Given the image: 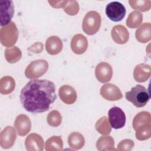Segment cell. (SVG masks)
<instances>
[{"label": "cell", "mask_w": 151, "mask_h": 151, "mask_svg": "<svg viewBox=\"0 0 151 151\" xmlns=\"http://www.w3.org/2000/svg\"><path fill=\"white\" fill-rule=\"evenodd\" d=\"M56 98L55 84L45 79L30 80L22 88L19 96L22 107L32 113L48 111Z\"/></svg>", "instance_id": "1"}, {"label": "cell", "mask_w": 151, "mask_h": 151, "mask_svg": "<svg viewBox=\"0 0 151 151\" xmlns=\"http://www.w3.org/2000/svg\"><path fill=\"white\" fill-rule=\"evenodd\" d=\"M126 100L131 102L136 107H143L146 105L150 99L148 90L144 86L137 84L125 93Z\"/></svg>", "instance_id": "2"}, {"label": "cell", "mask_w": 151, "mask_h": 151, "mask_svg": "<svg viewBox=\"0 0 151 151\" xmlns=\"http://www.w3.org/2000/svg\"><path fill=\"white\" fill-rule=\"evenodd\" d=\"M101 23V18L99 13L94 11L88 12L82 23L83 31L88 35H93L99 30Z\"/></svg>", "instance_id": "3"}, {"label": "cell", "mask_w": 151, "mask_h": 151, "mask_svg": "<svg viewBox=\"0 0 151 151\" xmlns=\"http://www.w3.org/2000/svg\"><path fill=\"white\" fill-rule=\"evenodd\" d=\"M18 38V30L16 24L11 22L0 29V41L6 47H11L17 42Z\"/></svg>", "instance_id": "4"}, {"label": "cell", "mask_w": 151, "mask_h": 151, "mask_svg": "<svg viewBox=\"0 0 151 151\" xmlns=\"http://www.w3.org/2000/svg\"><path fill=\"white\" fill-rule=\"evenodd\" d=\"M48 69V62L42 59L32 61L25 70V75L29 79H36L44 75Z\"/></svg>", "instance_id": "5"}, {"label": "cell", "mask_w": 151, "mask_h": 151, "mask_svg": "<svg viewBox=\"0 0 151 151\" xmlns=\"http://www.w3.org/2000/svg\"><path fill=\"white\" fill-rule=\"evenodd\" d=\"M126 8L120 2L114 1L109 3L106 7L107 17L113 22H119L126 15Z\"/></svg>", "instance_id": "6"}, {"label": "cell", "mask_w": 151, "mask_h": 151, "mask_svg": "<svg viewBox=\"0 0 151 151\" xmlns=\"http://www.w3.org/2000/svg\"><path fill=\"white\" fill-rule=\"evenodd\" d=\"M109 122L111 127L114 129L123 128L126 121L124 112L119 107H111L108 112Z\"/></svg>", "instance_id": "7"}, {"label": "cell", "mask_w": 151, "mask_h": 151, "mask_svg": "<svg viewBox=\"0 0 151 151\" xmlns=\"http://www.w3.org/2000/svg\"><path fill=\"white\" fill-rule=\"evenodd\" d=\"M14 14V5L12 1H0V19L1 27L9 24Z\"/></svg>", "instance_id": "8"}, {"label": "cell", "mask_w": 151, "mask_h": 151, "mask_svg": "<svg viewBox=\"0 0 151 151\" xmlns=\"http://www.w3.org/2000/svg\"><path fill=\"white\" fill-rule=\"evenodd\" d=\"M17 138L15 129L8 126L5 127L0 133V146L2 148L8 149L13 146Z\"/></svg>", "instance_id": "9"}, {"label": "cell", "mask_w": 151, "mask_h": 151, "mask_svg": "<svg viewBox=\"0 0 151 151\" xmlns=\"http://www.w3.org/2000/svg\"><path fill=\"white\" fill-rule=\"evenodd\" d=\"M100 95L109 101H117L123 97L120 88L111 83L104 84L100 88Z\"/></svg>", "instance_id": "10"}, {"label": "cell", "mask_w": 151, "mask_h": 151, "mask_svg": "<svg viewBox=\"0 0 151 151\" xmlns=\"http://www.w3.org/2000/svg\"><path fill=\"white\" fill-rule=\"evenodd\" d=\"M95 76L97 80L101 83L109 82L113 76L111 66L106 62L100 63L96 67Z\"/></svg>", "instance_id": "11"}, {"label": "cell", "mask_w": 151, "mask_h": 151, "mask_svg": "<svg viewBox=\"0 0 151 151\" xmlns=\"http://www.w3.org/2000/svg\"><path fill=\"white\" fill-rule=\"evenodd\" d=\"M14 127L19 136H24L31 129V122L29 117L27 115L21 114L16 117L14 122Z\"/></svg>", "instance_id": "12"}, {"label": "cell", "mask_w": 151, "mask_h": 151, "mask_svg": "<svg viewBox=\"0 0 151 151\" xmlns=\"http://www.w3.org/2000/svg\"><path fill=\"white\" fill-rule=\"evenodd\" d=\"M70 47L74 54L77 55L83 54L88 48V40L83 34H77L72 38Z\"/></svg>", "instance_id": "13"}, {"label": "cell", "mask_w": 151, "mask_h": 151, "mask_svg": "<svg viewBox=\"0 0 151 151\" xmlns=\"http://www.w3.org/2000/svg\"><path fill=\"white\" fill-rule=\"evenodd\" d=\"M44 140L37 133H31L25 139V146L28 151H42L44 149Z\"/></svg>", "instance_id": "14"}, {"label": "cell", "mask_w": 151, "mask_h": 151, "mask_svg": "<svg viewBox=\"0 0 151 151\" xmlns=\"http://www.w3.org/2000/svg\"><path fill=\"white\" fill-rule=\"evenodd\" d=\"M113 40L117 44H124L129 39V32L122 25H116L113 27L111 31Z\"/></svg>", "instance_id": "15"}, {"label": "cell", "mask_w": 151, "mask_h": 151, "mask_svg": "<svg viewBox=\"0 0 151 151\" xmlns=\"http://www.w3.org/2000/svg\"><path fill=\"white\" fill-rule=\"evenodd\" d=\"M58 95L61 100L67 104H72L77 100V93L71 86L63 85L59 88Z\"/></svg>", "instance_id": "16"}, {"label": "cell", "mask_w": 151, "mask_h": 151, "mask_svg": "<svg viewBox=\"0 0 151 151\" xmlns=\"http://www.w3.org/2000/svg\"><path fill=\"white\" fill-rule=\"evenodd\" d=\"M132 125L134 130L151 127V116L148 111H141L133 118Z\"/></svg>", "instance_id": "17"}, {"label": "cell", "mask_w": 151, "mask_h": 151, "mask_svg": "<svg viewBox=\"0 0 151 151\" xmlns=\"http://www.w3.org/2000/svg\"><path fill=\"white\" fill-rule=\"evenodd\" d=\"M151 76V67L146 64H139L137 65L133 71L134 80L139 83H143L147 81Z\"/></svg>", "instance_id": "18"}, {"label": "cell", "mask_w": 151, "mask_h": 151, "mask_svg": "<svg viewBox=\"0 0 151 151\" xmlns=\"http://www.w3.org/2000/svg\"><path fill=\"white\" fill-rule=\"evenodd\" d=\"M63 47V42L57 36H50L46 40V51L51 55H55L59 54L61 51Z\"/></svg>", "instance_id": "19"}, {"label": "cell", "mask_w": 151, "mask_h": 151, "mask_svg": "<svg viewBox=\"0 0 151 151\" xmlns=\"http://www.w3.org/2000/svg\"><path fill=\"white\" fill-rule=\"evenodd\" d=\"M136 40L140 43L148 42L151 39V24L145 22L142 24L135 32Z\"/></svg>", "instance_id": "20"}, {"label": "cell", "mask_w": 151, "mask_h": 151, "mask_svg": "<svg viewBox=\"0 0 151 151\" xmlns=\"http://www.w3.org/2000/svg\"><path fill=\"white\" fill-rule=\"evenodd\" d=\"M15 88V80L11 76L2 77L0 80V93L4 95L11 93Z\"/></svg>", "instance_id": "21"}, {"label": "cell", "mask_w": 151, "mask_h": 151, "mask_svg": "<svg viewBox=\"0 0 151 151\" xmlns=\"http://www.w3.org/2000/svg\"><path fill=\"white\" fill-rule=\"evenodd\" d=\"M68 143L70 147L75 150L81 149L85 144L84 136L79 132H73L68 137Z\"/></svg>", "instance_id": "22"}, {"label": "cell", "mask_w": 151, "mask_h": 151, "mask_svg": "<svg viewBox=\"0 0 151 151\" xmlns=\"http://www.w3.org/2000/svg\"><path fill=\"white\" fill-rule=\"evenodd\" d=\"M114 141L110 136H102L96 142V147L100 151L116 150L114 148Z\"/></svg>", "instance_id": "23"}, {"label": "cell", "mask_w": 151, "mask_h": 151, "mask_svg": "<svg viewBox=\"0 0 151 151\" xmlns=\"http://www.w3.org/2000/svg\"><path fill=\"white\" fill-rule=\"evenodd\" d=\"M63 147V142L60 136H53L47 140L45 149L47 151H60Z\"/></svg>", "instance_id": "24"}, {"label": "cell", "mask_w": 151, "mask_h": 151, "mask_svg": "<svg viewBox=\"0 0 151 151\" xmlns=\"http://www.w3.org/2000/svg\"><path fill=\"white\" fill-rule=\"evenodd\" d=\"M5 58L9 63H15L22 57V52L17 46L9 47L5 50Z\"/></svg>", "instance_id": "25"}, {"label": "cell", "mask_w": 151, "mask_h": 151, "mask_svg": "<svg viewBox=\"0 0 151 151\" xmlns=\"http://www.w3.org/2000/svg\"><path fill=\"white\" fill-rule=\"evenodd\" d=\"M143 21V15L139 11H134L129 15L126 23V25L130 28L138 27Z\"/></svg>", "instance_id": "26"}, {"label": "cell", "mask_w": 151, "mask_h": 151, "mask_svg": "<svg viewBox=\"0 0 151 151\" xmlns=\"http://www.w3.org/2000/svg\"><path fill=\"white\" fill-rule=\"evenodd\" d=\"M95 127L96 130L103 135H107L110 134L111 131V127L106 116L101 117L97 121Z\"/></svg>", "instance_id": "27"}, {"label": "cell", "mask_w": 151, "mask_h": 151, "mask_svg": "<svg viewBox=\"0 0 151 151\" xmlns=\"http://www.w3.org/2000/svg\"><path fill=\"white\" fill-rule=\"evenodd\" d=\"M129 3L133 9L141 12L148 11L151 8L150 0H130Z\"/></svg>", "instance_id": "28"}, {"label": "cell", "mask_w": 151, "mask_h": 151, "mask_svg": "<svg viewBox=\"0 0 151 151\" xmlns=\"http://www.w3.org/2000/svg\"><path fill=\"white\" fill-rule=\"evenodd\" d=\"M47 122L52 127H58L61 123L62 116L58 111L52 110L47 115Z\"/></svg>", "instance_id": "29"}, {"label": "cell", "mask_w": 151, "mask_h": 151, "mask_svg": "<svg viewBox=\"0 0 151 151\" xmlns=\"http://www.w3.org/2000/svg\"><path fill=\"white\" fill-rule=\"evenodd\" d=\"M80 7L77 1L71 0L68 1L66 6L64 8V12L69 15H76L79 12Z\"/></svg>", "instance_id": "30"}, {"label": "cell", "mask_w": 151, "mask_h": 151, "mask_svg": "<svg viewBox=\"0 0 151 151\" xmlns=\"http://www.w3.org/2000/svg\"><path fill=\"white\" fill-rule=\"evenodd\" d=\"M134 143L132 140L130 139H124L122 140L117 145V149L119 151H130L131 150Z\"/></svg>", "instance_id": "31"}, {"label": "cell", "mask_w": 151, "mask_h": 151, "mask_svg": "<svg viewBox=\"0 0 151 151\" xmlns=\"http://www.w3.org/2000/svg\"><path fill=\"white\" fill-rule=\"evenodd\" d=\"M43 48H44L43 44H42L40 42H35L32 45L29 47V48H28V50L31 52L37 54V53H40L43 50Z\"/></svg>", "instance_id": "32"}, {"label": "cell", "mask_w": 151, "mask_h": 151, "mask_svg": "<svg viewBox=\"0 0 151 151\" xmlns=\"http://www.w3.org/2000/svg\"><path fill=\"white\" fill-rule=\"evenodd\" d=\"M68 1H48L50 5L54 8H64L67 4Z\"/></svg>", "instance_id": "33"}]
</instances>
